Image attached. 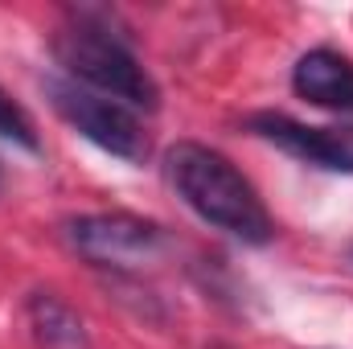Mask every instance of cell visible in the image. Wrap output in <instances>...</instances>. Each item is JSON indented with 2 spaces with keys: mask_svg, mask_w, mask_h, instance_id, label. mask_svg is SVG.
<instances>
[{
  "mask_svg": "<svg viewBox=\"0 0 353 349\" xmlns=\"http://www.w3.org/2000/svg\"><path fill=\"white\" fill-rule=\"evenodd\" d=\"M165 165H169L173 189L185 197V206L201 222H210L214 230H222V235H230V239H239L247 247L271 243L275 222H271L267 206L259 201L255 185L239 173L222 152L185 140V144L169 148Z\"/></svg>",
  "mask_w": 353,
  "mask_h": 349,
  "instance_id": "obj_1",
  "label": "cell"
},
{
  "mask_svg": "<svg viewBox=\"0 0 353 349\" xmlns=\"http://www.w3.org/2000/svg\"><path fill=\"white\" fill-rule=\"evenodd\" d=\"M54 54H58L66 79H74L79 87L99 90V94H107V99H115L123 107L157 111L161 90L152 83V74L140 66V58L111 29L79 21V25H70V29L58 33Z\"/></svg>",
  "mask_w": 353,
  "mask_h": 349,
  "instance_id": "obj_2",
  "label": "cell"
},
{
  "mask_svg": "<svg viewBox=\"0 0 353 349\" xmlns=\"http://www.w3.org/2000/svg\"><path fill=\"white\" fill-rule=\"evenodd\" d=\"M46 94H50L54 111L74 132H83L90 144H99L103 152H111L119 161H132V165H140L148 157V132L132 115V107H123V103H115L99 90L79 87L74 79H46Z\"/></svg>",
  "mask_w": 353,
  "mask_h": 349,
  "instance_id": "obj_3",
  "label": "cell"
},
{
  "mask_svg": "<svg viewBox=\"0 0 353 349\" xmlns=\"http://www.w3.org/2000/svg\"><path fill=\"white\" fill-rule=\"evenodd\" d=\"M66 243L94 267H140L165 251V230L136 214H83L66 222Z\"/></svg>",
  "mask_w": 353,
  "mask_h": 349,
  "instance_id": "obj_4",
  "label": "cell"
},
{
  "mask_svg": "<svg viewBox=\"0 0 353 349\" xmlns=\"http://www.w3.org/2000/svg\"><path fill=\"white\" fill-rule=\"evenodd\" d=\"M251 132L304 165H316L329 173H353V123L350 128H308L288 115L263 111V115H251Z\"/></svg>",
  "mask_w": 353,
  "mask_h": 349,
  "instance_id": "obj_5",
  "label": "cell"
},
{
  "mask_svg": "<svg viewBox=\"0 0 353 349\" xmlns=\"http://www.w3.org/2000/svg\"><path fill=\"white\" fill-rule=\"evenodd\" d=\"M292 90L325 111H353V62L337 50H308L292 70Z\"/></svg>",
  "mask_w": 353,
  "mask_h": 349,
  "instance_id": "obj_6",
  "label": "cell"
},
{
  "mask_svg": "<svg viewBox=\"0 0 353 349\" xmlns=\"http://www.w3.org/2000/svg\"><path fill=\"white\" fill-rule=\"evenodd\" d=\"M25 308H29V325H33L37 341L46 349H87L90 346L83 317L66 300H58L54 292H33Z\"/></svg>",
  "mask_w": 353,
  "mask_h": 349,
  "instance_id": "obj_7",
  "label": "cell"
},
{
  "mask_svg": "<svg viewBox=\"0 0 353 349\" xmlns=\"http://www.w3.org/2000/svg\"><path fill=\"white\" fill-rule=\"evenodd\" d=\"M0 136H4V140H12V144H21V148H29V152H37V148H41V140H37V128H33L29 111H25L17 99H8L4 90H0Z\"/></svg>",
  "mask_w": 353,
  "mask_h": 349,
  "instance_id": "obj_8",
  "label": "cell"
},
{
  "mask_svg": "<svg viewBox=\"0 0 353 349\" xmlns=\"http://www.w3.org/2000/svg\"><path fill=\"white\" fill-rule=\"evenodd\" d=\"M0 185H4V173H0Z\"/></svg>",
  "mask_w": 353,
  "mask_h": 349,
  "instance_id": "obj_9",
  "label": "cell"
},
{
  "mask_svg": "<svg viewBox=\"0 0 353 349\" xmlns=\"http://www.w3.org/2000/svg\"><path fill=\"white\" fill-rule=\"evenodd\" d=\"M350 259H353V247H350Z\"/></svg>",
  "mask_w": 353,
  "mask_h": 349,
  "instance_id": "obj_10",
  "label": "cell"
}]
</instances>
